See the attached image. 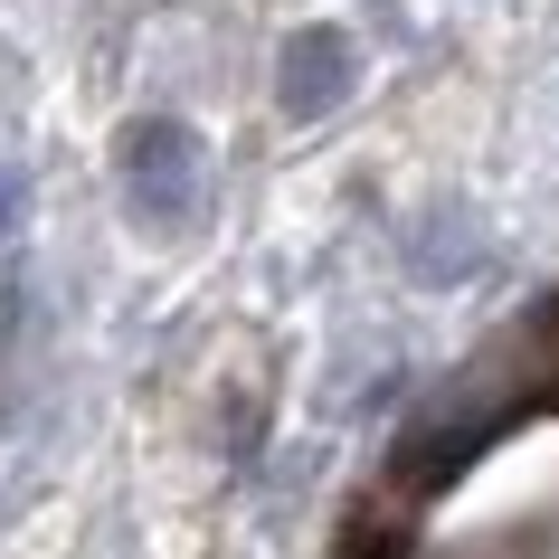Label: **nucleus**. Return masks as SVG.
I'll list each match as a JSON object with an SVG mask.
<instances>
[{"instance_id":"39448f33","label":"nucleus","mask_w":559,"mask_h":559,"mask_svg":"<svg viewBox=\"0 0 559 559\" xmlns=\"http://www.w3.org/2000/svg\"><path fill=\"white\" fill-rule=\"evenodd\" d=\"M29 247V180H20V162L0 152V265Z\"/></svg>"},{"instance_id":"7ed1b4c3","label":"nucleus","mask_w":559,"mask_h":559,"mask_svg":"<svg viewBox=\"0 0 559 559\" xmlns=\"http://www.w3.org/2000/svg\"><path fill=\"white\" fill-rule=\"evenodd\" d=\"M38 380H48V323H38V285L10 257V295H0V427L29 437L38 427Z\"/></svg>"},{"instance_id":"20e7f679","label":"nucleus","mask_w":559,"mask_h":559,"mask_svg":"<svg viewBox=\"0 0 559 559\" xmlns=\"http://www.w3.org/2000/svg\"><path fill=\"white\" fill-rule=\"evenodd\" d=\"M408 265H417V285H465L474 265H484V228H474L465 209H427L408 228Z\"/></svg>"},{"instance_id":"f03ea898","label":"nucleus","mask_w":559,"mask_h":559,"mask_svg":"<svg viewBox=\"0 0 559 559\" xmlns=\"http://www.w3.org/2000/svg\"><path fill=\"white\" fill-rule=\"evenodd\" d=\"M352 86H360V48H352V29L313 20V29L285 38V58H275V105H285L295 123L342 115V105H352Z\"/></svg>"},{"instance_id":"f257e3e1","label":"nucleus","mask_w":559,"mask_h":559,"mask_svg":"<svg viewBox=\"0 0 559 559\" xmlns=\"http://www.w3.org/2000/svg\"><path fill=\"white\" fill-rule=\"evenodd\" d=\"M115 180H123L133 228H152V237H190L209 218V152H200V133L180 115H133L123 123Z\"/></svg>"}]
</instances>
